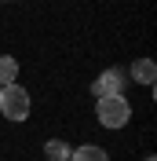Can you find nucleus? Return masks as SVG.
Here are the masks:
<instances>
[{"label": "nucleus", "mask_w": 157, "mask_h": 161, "mask_svg": "<svg viewBox=\"0 0 157 161\" xmlns=\"http://www.w3.org/2000/svg\"><path fill=\"white\" fill-rule=\"evenodd\" d=\"M44 154H48L51 161H69V154H73V150H69L62 139H48V143H44Z\"/></svg>", "instance_id": "0eeeda50"}, {"label": "nucleus", "mask_w": 157, "mask_h": 161, "mask_svg": "<svg viewBox=\"0 0 157 161\" xmlns=\"http://www.w3.org/2000/svg\"><path fill=\"white\" fill-rule=\"evenodd\" d=\"M95 117L102 128H124L132 117V106L124 95H106V99H95Z\"/></svg>", "instance_id": "f257e3e1"}, {"label": "nucleus", "mask_w": 157, "mask_h": 161, "mask_svg": "<svg viewBox=\"0 0 157 161\" xmlns=\"http://www.w3.org/2000/svg\"><path fill=\"white\" fill-rule=\"evenodd\" d=\"M121 88H124V73L121 70H106L102 77L91 84V92H95V99H106V95H121Z\"/></svg>", "instance_id": "7ed1b4c3"}, {"label": "nucleus", "mask_w": 157, "mask_h": 161, "mask_svg": "<svg viewBox=\"0 0 157 161\" xmlns=\"http://www.w3.org/2000/svg\"><path fill=\"white\" fill-rule=\"evenodd\" d=\"M8 84H19V59L0 55V88H8Z\"/></svg>", "instance_id": "20e7f679"}, {"label": "nucleus", "mask_w": 157, "mask_h": 161, "mask_svg": "<svg viewBox=\"0 0 157 161\" xmlns=\"http://www.w3.org/2000/svg\"><path fill=\"white\" fill-rule=\"evenodd\" d=\"M143 161H154V154H150V158H143Z\"/></svg>", "instance_id": "6e6552de"}, {"label": "nucleus", "mask_w": 157, "mask_h": 161, "mask_svg": "<svg viewBox=\"0 0 157 161\" xmlns=\"http://www.w3.org/2000/svg\"><path fill=\"white\" fill-rule=\"evenodd\" d=\"M69 161H110V158H106L102 147H91L88 143V147H77V150L69 154Z\"/></svg>", "instance_id": "423d86ee"}, {"label": "nucleus", "mask_w": 157, "mask_h": 161, "mask_svg": "<svg viewBox=\"0 0 157 161\" xmlns=\"http://www.w3.org/2000/svg\"><path fill=\"white\" fill-rule=\"evenodd\" d=\"M0 110H4L8 121H26L30 117V92L22 88V84L0 88Z\"/></svg>", "instance_id": "f03ea898"}, {"label": "nucleus", "mask_w": 157, "mask_h": 161, "mask_svg": "<svg viewBox=\"0 0 157 161\" xmlns=\"http://www.w3.org/2000/svg\"><path fill=\"white\" fill-rule=\"evenodd\" d=\"M132 77H135L139 84H154V77H157V66H154V59H139L135 66H132Z\"/></svg>", "instance_id": "39448f33"}]
</instances>
